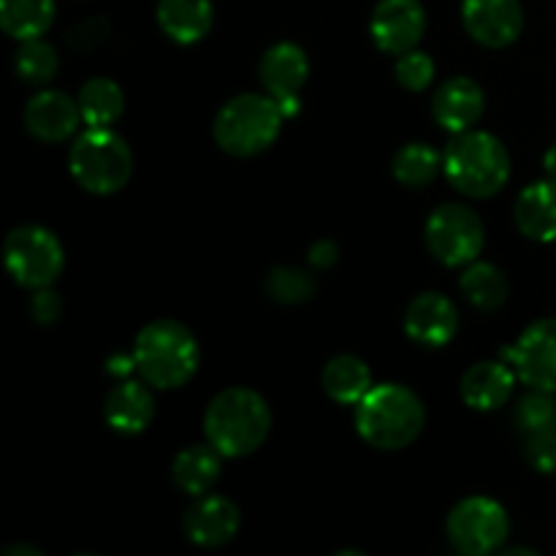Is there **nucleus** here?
<instances>
[{"instance_id":"nucleus-1","label":"nucleus","mask_w":556,"mask_h":556,"mask_svg":"<svg viewBox=\"0 0 556 556\" xmlns=\"http://www.w3.org/2000/svg\"><path fill=\"white\" fill-rule=\"evenodd\" d=\"M136 372L157 391L182 389L201 364V348L193 331L172 318L147 324L134 342Z\"/></svg>"},{"instance_id":"nucleus-2","label":"nucleus","mask_w":556,"mask_h":556,"mask_svg":"<svg viewBox=\"0 0 556 556\" xmlns=\"http://www.w3.org/2000/svg\"><path fill=\"white\" fill-rule=\"evenodd\" d=\"M271 432L269 402L253 389H226L206 405L204 434L226 459L255 454Z\"/></svg>"},{"instance_id":"nucleus-3","label":"nucleus","mask_w":556,"mask_h":556,"mask_svg":"<svg viewBox=\"0 0 556 556\" xmlns=\"http://www.w3.org/2000/svg\"><path fill=\"white\" fill-rule=\"evenodd\" d=\"M427 424L421 396L400 383H380L356 405V432L378 451H402L416 443Z\"/></svg>"},{"instance_id":"nucleus-4","label":"nucleus","mask_w":556,"mask_h":556,"mask_svg":"<svg viewBox=\"0 0 556 556\" xmlns=\"http://www.w3.org/2000/svg\"><path fill=\"white\" fill-rule=\"evenodd\" d=\"M443 172L459 193L492 199L508 185L510 155L503 141L486 130L454 134L443 152Z\"/></svg>"},{"instance_id":"nucleus-5","label":"nucleus","mask_w":556,"mask_h":556,"mask_svg":"<svg viewBox=\"0 0 556 556\" xmlns=\"http://www.w3.org/2000/svg\"><path fill=\"white\" fill-rule=\"evenodd\" d=\"M286 114L269 92H242L223 103L212 134L217 147L231 157H255L280 136Z\"/></svg>"},{"instance_id":"nucleus-6","label":"nucleus","mask_w":556,"mask_h":556,"mask_svg":"<svg viewBox=\"0 0 556 556\" xmlns=\"http://www.w3.org/2000/svg\"><path fill=\"white\" fill-rule=\"evenodd\" d=\"M68 168L87 193L112 195L130 182L134 152L112 128H87L71 144Z\"/></svg>"},{"instance_id":"nucleus-7","label":"nucleus","mask_w":556,"mask_h":556,"mask_svg":"<svg viewBox=\"0 0 556 556\" xmlns=\"http://www.w3.org/2000/svg\"><path fill=\"white\" fill-rule=\"evenodd\" d=\"M3 264L16 286L38 291V288L54 286L63 275L65 250L49 228L25 223L5 237Z\"/></svg>"},{"instance_id":"nucleus-8","label":"nucleus","mask_w":556,"mask_h":556,"mask_svg":"<svg viewBox=\"0 0 556 556\" xmlns=\"http://www.w3.org/2000/svg\"><path fill=\"white\" fill-rule=\"evenodd\" d=\"M424 239L434 258L448 269H462L478 261L486 244L483 220L465 204H443L429 215Z\"/></svg>"},{"instance_id":"nucleus-9","label":"nucleus","mask_w":556,"mask_h":556,"mask_svg":"<svg viewBox=\"0 0 556 556\" xmlns=\"http://www.w3.org/2000/svg\"><path fill=\"white\" fill-rule=\"evenodd\" d=\"M451 546L465 556H489L503 548L510 535V519L492 497H467L445 519Z\"/></svg>"},{"instance_id":"nucleus-10","label":"nucleus","mask_w":556,"mask_h":556,"mask_svg":"<svg viewBox=\"0 0 556 556\" xmlns=\"http://www.w3.org/2000/svg\"><path fill=\"white\" fill-rule=\"evenodd\" d=\"M505 358L527 389L556 394V318L527 326L519 340L505 348Z\"/></svg>"},{"instance_id":"nucleus-11","label":"nucleus","mask_w":556,"mask_h":556,"mask_svg":"<svg viewBox=\"0 0 556 556\" xmlns=\"http://www.w3.org/2000/svg\"><path fill=\"white\" fill-rule=\"evenodd\" d=\"M258 76L264 90L280 103L286 119L296 117L302 101H299V92L304 90L309 76V60L299 43L293 41H280L275 47H269L261 58Z\"/></svg>"},{"instance_id":"nucleus-12","label":"nucleus","mask_w":556,"mask_h":556,"mask_svg":"<svg viewBox=\"0 0 556 556\" xmlns=\"http://www.w3.org/2000/svg\"><path fill=\"white\" fill-rule=\"evenodd\" d=\"M427 33V11L421 0H380L369 20V36L386 54L410 52Z\"/></svg>"},{"instance_id":"nucleus-13","label":"nucleus","mask_w":556,"mask_h":556,"mask_svg":"<svg viewBox=\"0 0 556 556\" xmlns=\"http://www.w3.org/2000/svg\"><path fill=\"white\" fill-rule=\"evenodd\" d=\"M462 22L472 41L505 49L525 30V11L519 0H462Z\"/></svg>"},{"instance_id":"nucleus-14","label":"nucleus","mask_w":556,"mask_h":556,"mask_svg":"<svg viewBox=\"0 0 556 556\" xmlns=\"http://www.w3.org/2000/svg\"><path fill=\"white\" fill-rule=\"evenodd\" d=\"M185 535L199 548H220L239 535L242 514L237 503L223 494H201L195 503L185 510Z\"/></svg>"},{"instance_id":"nucleus-15","label":"nucleus","mask_w":556,"mask_h":556,"mask_svg":"<svg viewBox=\"0 0 556 556\" xmlns=\"http://www.w3.org/2000/svg\"><path fill=\"white\" fill-rule=\"evenodd\" d=\"M459 331V309L445 293L424 291L407 304L405 334L424 348H443Z\"/></svg>"},{"instance_id":"nucleus-16","label":"nucleus","mask_w":556,"mask_h":556,"mask_svg":"<svg viewBox=\"0 0 556 556\" xmlns=\"http://www.w3.org/2000/svg\"><path fill=\"white\" fill-rule=\"evenodd\" d=\"M22 119L33 139L43 141V144H60L79 128V101L60 90H41L27 101Z\"/></svg>"},{"instance_id":"nucleus-17","label":"nucleus","mask_w":556,"mask_h":556,"mask_svg":"<svg viewBox=\"0 0 556 556\" xmlns=\"http://www.w3.org/2000/svg\"><path fill=\"white\" fill-rule=\"evenodd\" d=\"M486 112L483 87L470 76H451L434 90L432 114L448 134H465L476 128L478 119Z\"/></svg>"},{"instance_id":"nucleus-18","label":"nucleus","mask_w":556,"mask_h":556,"mask_svg":"<svg viewBox=\"0 0 556 556\" xmlns=\"http://www.w3.org/2000/svg\"><path fill=\"white\" fill-rule=\"evenodd\" d=\"M152 386L144 380H119L106 396L103 418L109 429L117 434L134 438L141 434L155 418V400H152Z\"/></svg>"},{"instance_id":"nucleus-19","label":"nucleus","mask_w":556,"mask_h":556,"mask_svg":"<svg viewBox=\"0 0 556 556\" xmlns=\"http://www.w3.org/2000/svg\"><path fill=\"white\" fill-rule=\"evenodd\" d=\"M516 372L508 362H478L462 375L459 396L470 410H500L514 396Z\"/></svg>"},{"instance_id":"nucleus-20","label":"nucleus","mask_w":556,"mask_h":556,"mask_svg":"<svg viewBox=\"0 0 556 556\" xmlns=\"http://www.w3.org/2000/svg\"><path fill=\"white\" fill-rule=\"evenodd\" d=\"M155 20L168 41L190 47L210 36L215 25V5L212 0H157Z\"/></svg>"},{"instance_id":"nucleus-21","label":"nucleus","mask_w":556,"mask_h":556,"mask_svg":"<svg viewBox=\"0 0 556 556\" xmlns=\"http://www.w3.org/2000/svg\"><path fill=\"white\" fill-rule=\"evenodd\" d=\"M516 228L532 242H556V179L527 185L514 206Z\"/></svg>"},{"instance_id":"nucleus-22","label":"nucleus","mask_w":556,"mask_h":556,"mask_svg":"<svg viewBox=\"0 0 556 556\" xmlns=\"http://www.w3.org/2000/svg\"><path fill=\"white\" fill-rule=\"evenodd\" d=\"M223 459L226 456L215 448L212 443L206 445H188L174 456L172 465V481L179 492L190 494V497H201L210 494L212 486L220 481Z\"/></svg>"},{"instance_id":"nucleus-23","label":"nucleus","mask_w":556,"mask_h":556,"mask_svg":"<svg viewBox=\"0 0 556 556\" xmlns=\"http://www.w3.org/2000/svg\"><path fill=\"white\" fill-rule=\"evenodd\" d=\"M320 383H324L326 396L337 405H358L372 389V372L367 364L353 353H340V356L329 358L320 372Z\"/></svg>"},{"instance_id":"nucleus-24","label":"nucleus","mask_w":556,"mask_h":556,"mask_svg":"<svg viewBox=\"0 0 556 556\" xmlns=\"http://www.w3.org/2000/svg\"><path fill=\"white\" fill-rule=\"evenodd\" d=\"M79 112L81 123L87 128H112L125 112V92L109 76H96L87 79L79 90Z\"/></svg>"},{"instance_id":"nucleus-25","label":"nucleus","mask_w":556,"mask_h":556,"mask_svg":"<svg viewBox=\"0 0 556 556\" xmlns=\"http://www.w3.org/2000/svg\"><path fill=\"white\" fill-rule=\"evenodd\" d=\"M54 0H0V27L14 41L41 38L54 25Z\"/></svg>"},{"instance_id":"nucleus-26","label":"nucleus","mask_w":556,"mask_h":556,"mask_svg":"<svg viewBox=\"0 0 556 556\" xmlns=\"http://www.w3.org/2000/svg\"><path fill=\"white\" fill-rule=\"evenodd\" d=\"M459 291L478 313H494L508 302L510 286L503 269L486 264V261H472L465 275L459 277Z\"/></svg>"},{"instance_id":"nucleus-27","label":"nucleus","mask_w":556,"mask_h":556,"mask_svg":"<svg viewBox=\"0 0 556 556\" xmlns=\"http://www.w3.org/2000/svg\"><path fill=\"white\" fill-rule=\"evenodd\" d=\"M443 168V155L427 141H410L391 157V174L405 188H427Z\"/></svg>"},{"instance_id":"nucleus-28","label":"nucleus","mask_w":556,"mask_h":556,"mask_svg":"<svg viewBox=\"0 0 556 556\" xmlns=\"http://www.w3.org/2000/svg\"><path fill=\"white\" fill-rule=\"evenodd\" d=\"M14 71L25 85L43 87L58 76L60 58L58 49L47 43L43 38H30V41H20V49L14 54Z\"/></svg>"},{"instance_id":"nucleus-29","label":"nucleus","mask_w":556,"mask_h":556,"mask_svg":"<svg viewBox=\"0 0 556 556\" xmlns=\"http://www.w3.org/2000/svg\"><path fill=\"white\" fill-rule=\"evenodd\" d=\"M264 291L271 302L293 307V304L309 302L315 296V291H318V286H315L313 275H307L304 269H296V266H275L266 275Z\"/></svg>"},{"instance_id":"nucleus-30","label":"nucleus","mask_w":556,"mask_h":556,"mask_svg":"<svg viewBox=\"0 0 556 556\" xmlns=\"http://www.w3.org/2000/svg\"><path fill=\"white\" fill-rule=\"evenodd\" d=\"M514 427L516 432L532 434L543 432V429H556V400L548 391L530 389V394L521 396V402L514 410Z\"/></svg>"},{"instance_id":"nucleus-31","label":"nucleus","mask_w":556,"mask_h":556,"mask_svg":"<svg viewBox=\"0 0 556 556\" xmlns=\"http://www.w3.org/2000/svg\"><path fill=\"white\" fill-rule=\"evenodd\" d=\"M394 76H396V81L405 87V90L424 92L434 81V60L429 58L427 52L410 49V52H405L396 58Z\"/></svg>"},{"instance_id":"nucleus-32","label":"nucleus","mask_w":556,"mask_h":556,"mask_svg":"<svg viewBox=\"0 0 556 556\" xmlns=\"http://www.w3.org/2000/svg\"><path fill=\"white\" fill-rule=\"evenodd\" d=\"M521 451H525L527 465L535 472H543V476L556 472V429L521 434Z\"/></svg>"},{"instance_id":"nucleus-33","label":"nucleus","mask_w":556,"mask_h":556,"mask_svg":"<svg viewBox=\"0 0 556 556\" xmlns=\"http://www.w3.org/2000/svg\"><path fill=\"white\" fill-rule=\"evenodd\" d=\"M30 315L38 326H52L63 315V299H60V293L52 291V286L33 291Z\"/></svg>"},{"instance_id":"nucleus-34","label":"nucleus","mask_w":556,"mask_h":556,"mask_svg":"<svg viewBox=\"0 0 556 556\" xmlns=\"http://www.w3.org/2000/svg\"><path fill=\"white\" fill-rule=\"evenodd\" d=\"M109 36L106 20H87L79 27H74L68 36L71 47L79 49V52H92L96 47H101Z\"/></svg>"},{"instance_id":"nucleus-35","label":"nucleus","mask_w":556,"mask_h":556,"mask_svg":"<svg viewBox=\"0 0 556 556\" xmlns=\"http://www.w3.org/2000/svg\"><path fill=\"white\" fill-rule=\"evenodd\" d=\"M337 258H340V248H337L331 239H318V242H315L307 253L309 266H313V269H320V271L331 269V266L337 264Z\"/></svg>"},{"instance_id":"nucleus-36","label":"nucleus","mask_w":556,"mask_h":556,"mask_svg":"<svg viewBox=\"0 0 556 556\" xmlns=\"http://www.w3.org/2000/svg\"><path fill=\"white\" fill-rule=\"evenodd\" d=\"M3 556H43L38 548L27 546V543H11V546L3 548Z\"/></svg>"},{"instance_id":"nucleus-37","label":"nucleus","mask_w":556,"mask_h":556,"mask_svg":"<svg viewBox=\"0 0 556 556\" xmlns=\"http://www.w3.org/2000/svg\"><path fill=\"white\" fill-rule=\"evenodd\" d=\"M543 168H546L548 177L556 179V144L548 147L546 155H543Z\"/></svg>"},{"instance_id":"nucleus-38","label":"nucleus","mask_w":556,"mask_h":556,"mask_svg":"<svg viewBox=\"0 0 556 556\" xmlns=\"http://www.w3.org/2000/svg\"><path fill=\"white\" fill-rule=\"evenodd\" d=\"M503 556H538L535 548H525V546H514V548H505Z\"/></svg>"},{"instance_id":"nucleus-39","label":"nucleus","mask_w":556,"mask_h":556,"mask_svg":"<svg viewBox=\"0 0 556 556\" xmlns=\"http://www.w3.org/2000/svg\"><path fill=\"white\" fill-rule=\"evenodd\" d=\"M334 556H367L364 552H337Z\"/></svg>"}]
</instances>
